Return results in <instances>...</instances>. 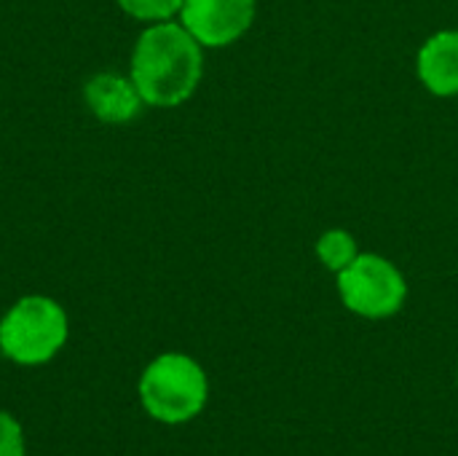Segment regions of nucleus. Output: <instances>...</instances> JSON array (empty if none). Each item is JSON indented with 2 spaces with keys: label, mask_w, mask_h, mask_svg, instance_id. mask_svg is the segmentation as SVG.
Listing matches in <instances>:
<instances>
[{
  "label": "nucleus",
  "mask_w": 458,
  "mask_h": 456,
  "mask_svg": "<svg viewBox=\"0 0 458 456\" xmlns=\"http://www.w3.org/2000/svg\"><path fill=\"white\" fill-rule=\"evenodd\" d=\"M204 73L201 43L174 22L148 27L131 51V81L142 99L156 108L185 102Z\"/></svg>",
  "instance_id": "obj_1"
},
{
  "label": "nucleus",
  "mask_w": 458,
  "mask_h": 456,
  "mask_svg": "<svg viewBox=\"0 0 458 456\" xmlns=\"http://www.w3.org/2000/svg\"><path fill=\"white\" fill-rule=\"evenodd\" d=\"M209 398L204 368L180 352L158 355L140 379V400L145 411L164 425H182L199 417Z\"/></svg>",
  "instance_id": "obj_2"
},
{
  "label": "nucleus",
  "mask_w": 458,
  "mask_h": 456,
  "mask_svg": "<svg viewBox=\"0 0 458 456\" xmlns=\"http://www.w3.org/2000/svg\"><path fill=\"white\" fill-rule=\"evenodd\" d=\"M64 341L67 314L48 296H24L0 320V352L19 366L48 363Z\"/></svg>",
  "instance_id": "obj_3"
},
{
  "label": "nucleus",
  "mask_w": 458,
  "mask_h": 456,
  "mask_svg": "<svg viewBox=\"0 0 458 456\" xmlns=\"http://www.w3.org/2000/svg\"><path fill=\"white\" fill-rule=\"evenodd\" d=\"M338 293L349 312L365 320H386L403 309L408 282L392 261L365 253L338 271Z\"/></svg>",
  "instance_id": "obj_4"
},
{
  "label": "nucleus",
  "mask_w": 458,
  "mask_h": 456,
  "mask_svg": "<svg viewBox=\"0 0 458 456\" xmlns=\"http://www.w3.org/2000/svg\"><path fill=\"white\" fill-rule=\"evenodd\" d=\"M180 19L201 46L223 48L250 30L255 19V0H185Z\"/></svg>",
  "instance_id": "obj_5"
},
{
  "label": "nucleus",
  "mask_w": 458,
  "mask_h": 456,
  "mask_svg": "<svg viewBox=\"0 0 458 456\" xmlns=\"http://www.w3.org/2000/svg\"><path fill=\"white\" fill-rule=\"evenodd\" d=\"M86 105L91 113L105 124H126L140 116L142 94L137 91L131 78H123L118 73H97L83 86Z\"/></svg>",
  "instance_id": "obj_6"
},
{
  "label": "nucleus",
  "mask_w": 458,
  "mask_h": 456,
  "mask_svg": "<svg viewBox=\"0 0 458 456\" xmlns=\"http://www.w3.org/2000/svg\"><path fill=\"white\" fill-rule=\"evenodd\" d=\"M419 78L437 97L458 94V30L432 35L419 51Z\"/></svg>",
  "instance_id": "obj_7"
},
{
  "label": "nucleus",
  "mask_w": 458,
  "mask_h": 456,
  "mask_svg": "<svg viewBox=\"0 0 458 456\" xmlns=\"http://www.w3.org/2000/svg\"><path fill=\"white\" fill-rule=\"evenodd\" d=\"M317 255L322 261L325 269L330 271H344L360 253H357V242L349 231H341V228H333V231H325L317 242Z\"/></svg>",
  "instance_id": "obj_8"
},
{
  "label": "nucleus",
  "mask_w": 458,
  "mask_h": 456,
  "mask_svg": "<svg viewBox=\"0 0 458 456\" xmlns=\"http://www.w3.org/2000/svg\"><path fill=\"white\" fill-rule=\"evenodd\" d=\"M185 0H118V5L142 22H169L174 13H180Z\"/></svg>",
  "instance_id": "obj_9"
},
{
  "label": "nucleus",
  "mask_w": 458,
  "mask_h": 456,
  "mask_svg": "<svg viewBox=\"0 0 458 456\" xmlns=\"http://www.w3.org/2000/svg\"><path fill=\"white\" fill-rule=\"evenodd\" d=\"M0 456H24L21 425L5 411H0Z\"/></svg>",
  "instance_id": "obj_10"
},
{
  "label": "nucleus",
  "mask_w": 458,
  "mask_h": 456,
  "mask_svg": "<svg viewBox=\"0 0 458 456\" xmlns=\"http://www.w3.org/2000/svg\"><path fill=\"white\" fill-rule=\"evenodd\" d=\"M456 382H458V371H456Z\"/></svg>",
  "instance_id": "obj_11"
}]
</instances>
